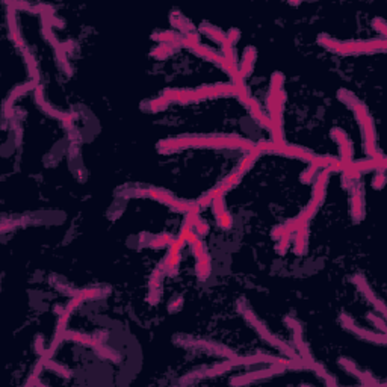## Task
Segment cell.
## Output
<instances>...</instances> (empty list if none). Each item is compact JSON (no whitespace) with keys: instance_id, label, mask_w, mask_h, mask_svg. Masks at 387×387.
<instances>
[{"instance_id":"1","label":"cell","mask_w":387,"mask_h":387,"mask_svg":"<svg viewBox=\"0 0 387 387\" xmlns=\"http://www.w3.org/2000/svg\"><path fill=\"white\" fill-rule=\"evenodd\" d=\"M157 147L162 153H171L183 148H230L251 151L256 144L239 136H185L164 139Z\"/></svg>"},{"instance_id":"2","label":"cell","mask_w":387,"mask_h":387,"mask_svg":"<svg viewBox=\"0 0 387 387\" xmlns=\"http://www.w3.org/2000/svg\"><path fill=\"white\" fill-rule=\"evenodd\" d=\"M121 197H148L153 198L159 203H164L179 212H194V210H200L198 203H189V201H183L176 198L174 195L165 189L156 188V186H124L121 189Z\"/></svg>"},{"instance_id":"3","label":"cell","mask_w":387,"mask_h":387,"mask_svg":"<svg viewBox=\"0 0 387 387\" xmlns=\"http://www.w3.org/2000/svg\"><path fill=\"white\" fill-rule=\"evenodd\" d=\"M318 43L330 52L339 55H360V53H375L386 49L384 40H369V41H337L327 35H319Z\"/></svg>"},{"instance_id":"4","label":"cell","mask_w":387,"mask_h":387,"mask_svg":"<svg viewBox=\"0 0 387 387\" xmlns=\"http://www.w3.org/2000/svg\"><path fill=\"white\" fill-rule=\"evenodd\" d=\"M238 309H239V312L242 313V316L245 318V321L257 331L259 336H260L266 343H269L272 348L281 351V352H283L286 357H289V359H298V357H300L291 345H287L286 342H283L281 339H278V337L263 324L262 319H259L257 315L251 310V307H250L248 304H245L244 301H239V303H238Z\"/></svg>"},{"instance_id":"5","label":"cell","mask_w":387,"mask_h":387,"mask_svg":"<svg viewBox=\"0 0 387 387\" xmlns=\"http://www.w3.org/2000/svg\"><path fill=\"white\" fill-rule=\"evenodd\" d=\"M349 108L354 111V114H356V117H357V120H359V123H360L362 132H363L365 151H366V154H368L369 157H374V156L378 153V150H377V147H375V127H374V121H372V118H371V115H369L366 106H365L362 102L356 100Z\"/></svg>"},{"instance_id":"6","label":"cell","mask_w":387,"mask_h":387,"mask_svg":"<svg viewBox=\"0 0 387 387\" xmlns=\"http://www.w3.org/2000/svg\"><path fill=\"white\" fill-rule=\"evenodd\" d=\"M174 343L179 346H183V348H200L203 351H207L210 354L225 357V359L236 357V354L229 346L213 342V340H207V339H192V337H186V336H176Z\"/></svg>"},{"instance_id":"7","label":"cell","mask_w":387,"mask_h":387,"mask_svg":"<svg viewBox=\"0 0 387 387\" xmlns=\"http://www.w3.org/2000/svg\"><path fill=\"white\" fill-rule=\"evenodd\" d=\"M340 324L343 325V328H346L348 331H351L352 334L359 336L360 339H365V340H369V342H374V343H380V345H384L386 343V334L384 333H375V331H371V330H366L363 327H360L359 324H356V321L342 313L340 315Z\"/></svg>"},{"instance_id":"8","label":"cell","mask_w":387,"mask_h":387,"mask_svg":"<svg viewBox=\"0 0 387 387\" xmlns=\"http://www.w3.org/2000/svg\"><path fill=\"white\" fill-rule=\"evenodd\" d=\"M281 372H284V369L277 368V366H268L266 369H259L256 372H250V374H245V375H236L235 378L230 380V384H233V386L250 384V383H254V381H259V380L269 378L272 375H278Z\"/></svg>"},{"instance_id":"9","label":"cell","mask_w":387,"mask_h":387,"mask_svg":"<svg viewBox=\"0 0 387 387\" xmlns=\"http://www.w3.org/2000/svg\"><path fill=\"white\" fill-rule=\"evenodd\" d=\"M352 281H354V284L359 287V291L363 294V297L380 312V315H386V307H384V303L375 295V292L372 291V287L369 286V283L366 281V278L362 275V274H357V275H354L352 277Z\"/></svg>"},{"instance_id":"10","label":"cell","mask_w":387,"mask_h":387,"mask_svg":"<svg viewBox=\"0 0 387 387\" xmlns=\"http://www.w3.org/2000/svg\"><path fill=\"white\" fill-rule=\"evenodd\" d=\"M183 242L179 241L177 238L168 245V253H167V257H165V262H164V268L165 271L170 274V275H174L177 274L179 271V263H180V253H182V248H183Z\"/></svg>"},{"instance_id":"11","label":"cell","mask_w":387,"mask_h":387,"mask_svg":"<svg viewBox=\"0 0 387 387\" xmlns=\"http://www.w3.org/2000/svg\"><path fill=\"white\" fill-rule=\"evenodd\" d=\"M339 365L348 372V374H351V375H354L356 378H359L365 386H375V384H378V381L371 375V374H368V372H363L359 366H356V363L352 362V360H349L348 357H339Z\"/></svg>"},{"instance_id":"12","label":"cell","mask_w":387,"mask_h":387,"mask_svg":"<svg viewBox=\"0 0 387 387\" xmlns=\"http://www.w3.org/2000/svg\"><path fill=\"white\" fill-rule=\"evenodd\" d=\"M331 136L336 139V142L340 147V159L342 162H352V145L346 136V133L339 127L331 130Z\"/></svg>"},{"instance_id":"13","label":"cell","mask_w":387,"mask_h":387,"mask_svg":"<svg viewBox=\"0 0 387 387\" xmlns=\"http://www.w3.org/2000/svg\"><path fill=\"white\" fill-rule=\"evenodd\" d=\"M6 24H8V30H9V37H11L12 43H14L20 50H23V49L26 47V44H24V40H23V37H21V32H20V29H18V26H17L15 9H14V8H11V9L6 11Z\"/></svg>"},{"instance_id":"14","label":"cell","mask_w":387,"mask_h":387,"mask_svg":"<svg viewBox=\"0 0 387 387\" xmlns=\"http://www.w3.org/2000/svg\"><path fill=\"white\" fill-rule=\"evenodd\" d=\"M254 61H256V49L254 47H247L242 56V62L239 67V73L241 76L245 79L247 76H250L253 67H254Z\"/></svg>"},{"instance_id":"15","label":"cell","mask_w":387,"mask_h":387,"mask_svg":"<svg viewBox=\"0 0 387 387\" xmlns=\"http://www.w3.org/2000/svg\"><path fill=\"white\" fill-rule=\"evenodd\" d=\"M247 108L250 109L251 117L257 121L260 126L266 127L268 130L271 129V121H269V117H268V115L262 111V108L259 106L257 100H254V99L251 97V100H250V103H248V106H247Z\"/></svg>"},{"instance_id":"16","label":"cell","mask_w":387,"mask_h":387,"mask_svg":"<svg viewBox=\"0 0 387 387\" xmlns=\"http://www.w3.org/2000/svg\"><path fill=\"white\" fill-rule=\"evenodd\" d=\"M260 154H262V151L259 150L257 147H254L251 151H248V154L242 159V162H241V165L238 167V173L241 174V176H244L245 173H248L251 168H253V165L256 164V160H257L259 157H260Z\"/></svg>"},{"instance_id":"17","label":"cell","mask_w":387,"mask_h":387,"mask_svg":"<svg viewBox=\"0 0 387 387\" xmlns=\"http://www.w3.org/2000/svg\"><path fill=\"white\" fill-rule=\"evenodd\" d=\"M295 233H297V236H295V254L301 256L306 251L307 241H309V227H307V224L300 227Z\"/></svg>"},{"instance_id":"18","label":"cell","mask_w":387,"mask_h":387,"mask_svg":"<svg viewBox=\"0 0 387 387\" xmlns=\"http://www.w3.org/2000/svg\"><path fill=\"white\" fill-rule=\"evenodd\" d=\"M153 40L159 41L160 44H170L173 47H179L180 46V41H182V37H179L177 34L174 32H170V30H162V32H157L153 35Z\"/></svg>"},{"instance_id":"19","label":"cell","mask_w":387,"mask_h":387,"mask_svg":"<svg viewBox=\"0 0 387 387\" xmlns=\"http://www.w3.org/2000/svg\"><path fill=\"white\" fill-rule=\"evenodd\" d=\"M21 53H23V56H24V61H26V65H27V70H29V73H30L32 80L37 82V83H40V73H38V65H37L35 56L32 55V52H30L27 47H24V49L21 50Z\"/></svg>"},{"instance_id":"20","label":"cell","mask_w":387,"mask_h":387,"mask_svg":"<svg viewBox=\"0 0 387 387\" xmlns=\"http://www.w3.org/2000/svg\"><path fill=\"white\" fill-rule=\"evenodd\" d=\"M171 23L174 24V27L180 29L183 35H188V34L194 32V26L191 24V21L186 17H183L180 12H173L171 14Z\"/></svg>"},{"instance_id":"21","label":"cell","mask_w":387,"mask_h":387,"mask_svg":"<svg viewBox=\"0 0 387 387\" xmlns=\"http://www.w3.org/2000/svg\"><path fill=\"white\" fill-rule=\"evenodd\" d=\"M197 275L200 280H207L210 272H212V265H210V257L209 254H204L200 259H197Z\"/></svg>"},{"instance_id":"22","label":"cell","mask_w":387,"mask_h":387,"mask_svg":"<svg viewBox=\"0 0 387 387\" xmlns=\"http://www.w3.org/2000/svg\"><path fill=\"white\" fill-rule=\"evenodd\" d=\"M200 30L206 35V37H209L210 40H213V41H216V43H219V44H222L224 41H225V34L222 32V30H219L218 27H215V26H210V24H201L200 26Z\"/></svg>"},{"instance_id":"23","label":"cell","mask_w":387,"mask_h":387,"mask_svg":"<svg viewBox=\"0 0 387 387\" xmlns=\"http://www.w3.org/2000/svg\"><path fill=\"white\" fill-rule=\"evenodd\" d=\"M41 359H43V362H44V368H47V369H50V371H53V372L59 374V375H62L64 378H70V377L73 375L70 369H67V368H65V366H62L61 363H56V362H53L50 357H47V356H43Z\"/></svg>"},{"instance_id":"24","label":"cell","mask_w":387,"mask_h":387,"mask_svg":"<svg viewBox=\"0 0 387 387\" xmlns=\"http://www.w3.org/2000/svg\"><path fill=\"white\" fill-rule=\"evenodd\" d=\"M173 241H174V238L171 235H159V236L150 238L145 244L151 248H162V247H168Z\"/></svg>"},{"instance_id":"25","label":"cell","mask_w":387,"mask_h":387,"mask_svg":"<svg viewBox=\"0 0 387 387\" xmlns=\"http://www.w3.org/2000/svg\"><path fill=\"white\" fill-rule=\"evenodd\" d=\"M174 49H176V47H173V46H170V44H160L159 47H156V49L151 50V56H153V58H157V59H165L167 56L173 55Z\"/></svg>"},{"instance_id":"26","label":"cell","mask_w":387,"mask_h":387,"mask_svg":"<svg viewBox=\"0 0 387 387\" xmlns=\"http://www.w3.org/2000/svg\"><path fill=\"white\" fill-rule=\"evenodd\" d=\"M168 102L160 95V97H157V99H154V100H151L150 103H148V109L151 111V112H157V111H164V109H167L168 108Z\"/></svg>"},{"instance_id":"27","label":"cell","mask_w":387,"mask_h":387,"mask_svg":"<svg viewBox=\"0 0 387 387\" xmlns=\"http://www.w3.org/2000/svg\"><path fill=\"white\" fill-rule=\"evenodd\" d=\"M216 221H218L219 227L224 229V230H230L233 227V218H232V215L227 210L224 213H221L219 216H216Z\"/></svg>"},{"instance_id":"28","label":"cell","mask_w":387,"mask_h":387,"mask_svg":"<svg viewBox=\"0 0 387 387\" xmlns=\"http://www.w3.org/2000/svg\"><path fill=\"white\" fill-rule=\"evenodd\" d=\"M318 170H319V168H318L316 165L310 164V167L307 168V171H306V173H303L301 180H303L304 183H310V182L315 179V174H316V171H318Z\"/></svg>"},{"instance_id":"29","label":"cell","mask_w":387,"mask_h":387,"mask_svg":"<svg viewBox=\"0 0 387 387\" xmlns=\"http://www.w3.org/2000/svg\"><path fill=\"white\" fill-rule=\"evenodd\" d=\"M291 236L292 235H286V236H281L278 238V244H277V251L280 254H284L289 248V241H291Z\"/></svg>"},{"instance_id":"30","label":"cell","mask_w":387,"mask_h":387,"mask_svg":"<svg viewBox=\"0 0 387 387\" xmlns=\"http://www.w3.org/2000/svg\"><path fill=\"white\" fill-rule=\"evenodd\" d=\"M368 319L374 324V325H377V327L381 330V333H384V330H386V322H384V316H383V315L378 316V315L369 313V315H368Z\"/></svg>"},{"instance_id":"31","label":"cell","mask_w":387,"mask_h":387,"mask_svg":"<svg viewBox=\"0 0 387 387\" xmlns=\"http://www.w3.org/2000/svg\"><path fill=\"white\" fill-rule=\"evenodd\" d=\"M384 182H386V176H384V171H375V176L372 179V185L375 189H381L384 186Z\"/></svg>"},{"instance_id":"32","label":"cell","mask_w":387,"mask_h":387,"mask_svg":"<svg viewBox=\"0 0 387 387\" xmlns=\"http://www.w3.org/2000/svg\"><path fill=\"white\" fill-rule=\"evenodd\" d=\"M194 232L198 235V236H204V235H207L209 233V225H207V222L206 221H203L201 218L197 221V224L194 225Z\"/></svg>"},{"instance_id":"33","label":"cell","mask_w":387,"mask_h":387,"mask_svg":"<svg viewBox=\"0 0 387 387\" xmlns=\"http://www.w3.org/2000/svg\"><path fill=\"white\" fill-rule=\"evenodd\" d=\"M225 37H227V40L235 46V44L239 41V38H241V30L236 29V27H232V29L225 34Z\"/></svg>"},{"instance_id":"34","label":"cell","mask_w":387,"mask_h":387,"mask_svg":"<svg viewBox=\"0 0 387 387\" xmlns=\"http://www.w3.org/2000/svg\"><path fill=\"white\" fill-rule=\"evenodd\" d=\"M372 23H374V27H375V29H377V30H378V32H380L383 37H386V32H387L386 30V21H384L383 18H375Z\"/></svg>"},{"instance_id":"35","label":"cell","mask_w":387,"mask_h":387,"mask_svg":"<svg viewBox=\"0 0 387 387\" xmlns=\"http://www.w3.org/2000/svg\"><path fill=\"white\" fill-rule=\"evenodd\" d=\"M182 306H183V298H182V297H176V298L168 304V310L176 312V310H179Z\"/></svg>"}]
</instances>
